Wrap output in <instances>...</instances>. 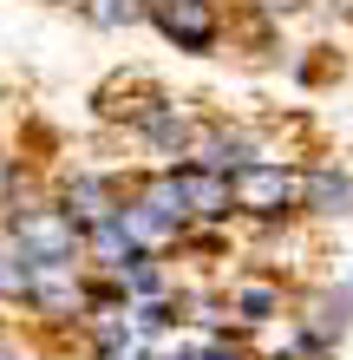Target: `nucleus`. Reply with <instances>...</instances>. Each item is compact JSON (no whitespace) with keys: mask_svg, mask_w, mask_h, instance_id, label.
<instances>
[{"mask_svg":"<svg viewBox=\"0 0 353 360\" xmlns=\"http://www.w3.org/2000/svg\"><path fill=\"white\" fill-rule=\"evenodd\" d=\"M112 275L124 282V295H131V302H157V295H171V275L157 269L151 249H138V256H131V262H118Z\"/></svg>","mask_w":353,"mask_h":360,"instance_id":"11","label":"nucleus"},{"mask_svg":"<svg viewBox=\"0 0 353 360\" xmlns=\"http://www.w3.org/2000/svg\"><path fill=\"white\" fill-rule=\"evenodd\" d=\"M92 360H157L144 341H131V347H112V354H92Z\"/></svg>","mask_w":353,"mask_h":360,"instance_id":"15","label":"nucleus"},{"mask_svg":"<svg viewBox=\"0 0 353 360\" xmlns=\"http://www.w3.org/2000/svg\"><path fill=\"white\" fill-rule=\"evenodd\" d=\"M0 236H7L27 262H86V223H79L59 197L0 210Z\"/></svg>","mask_w":353,"mask_h":360,"instance_id":"1","label":"nucleus"},{"mask_svg":"<svg viewBox=\"0 0 353 360\" xmlns=\"http://www.w3.org/2000/svg\"><path fill=\"white\" fill-rule=\"evenodd\" d=\"M295 328L307 334V341H321V347L347 341V328H353V282H347V288H314V295H301Z\"/></svg>","mask_w":353,"mask_h":360,"instance_id":"6","label":"nucleus"},{"mask_svg":"<svg viewBox=\"0 0 353 360\" xmlns=\"http://www.w3.org/2000/svg\"><path fill=\"white\" fill-rule=\"evenodd\" d=\"M197 131H203V118H190L177 98H144L131 112V138L151 151V164H183L197 151Z\"/></svg>","mask_w":353,"mask_h":360,"instance_id":"3","label":"nucleus"},{"mask_svg":"<svg viewBox=\"0 0 353 360\" xmlns=\"http://www.w3.org/2000/svg\"><path fill=\"white\" fill-rule=\"evenodd\" d=\"M151 27L177 53H216L222 46V0H151Z\"/></svg>","mask_w":353,"mask_h":360,"instance_id":"4","label":"nucleus"},{"mask_svg":"<svg viewBox=\"0 0 353 360\" xmlns=\"http://www.w3.org/2000/svg\"><path fill=\"white\" fill-rule=\"evenodd\" d=\"M268 360H314V354H301V347H288V354H268Z\"/></svg>","mask_w":353,"mask_h":360,"instance_id":"18","label":"nucleus"},{"mask_svg":"<svg viewBox=\"0 0 353 360\" xmlns=\"http://www.w3.org/2000/svg\"><path fill=\"white\" fill-rule=\"evenodd\" d=\"M229 197H236V217L288 223V217H301V171H295L288 158L236 164V171H229Z\"/></svg>","mask_w":353,"mask_h":360,"instance_id":"2","label":"nucleus"},{"mask_svg":"<svg viewBox=\"0 0 353 360\" xmlns=\"http://www.w3.org/2000/svg\"><path fill=\"white\" fill-rule=\"evenodd\" d=\"M7 190H13V164L0 158V203H7Z\"/></svg>","mask_w":353,"mask_h":360,"instance_id":"17","label":"nucleus"},{"mask_svg":"<svg viewBox=\"0 0 353 360\" xmlns=\"http://www.w3.org/2000/svg\"><path fill=\"white\" fill-rule=\"evenodd\" d=\"M0 360H33V354L20 347V341H7V334H0Z\"/></svg>","mask_w":353,"mask_h":360,"instance_id":"16","label":"nucleus"},{"mask_svg":"<svg viewBox=\"0 0 353 360\" xmlns=\"http://www.w3.org/2000/svg\"><path fill=\"white\" fill-rule=\"evenodd\" d=\"M171 171H177V184H183L190 223H229V217H236V197H229V171H216V164H197V158L171 164Z\"/></svg>","mask_w":353,"mask_h":360,"instance_id":"5","label":"nucleus"},{"mask_svg":"<svg viewBox=\"0 0 353 360\" xmlns=\"http://www.w3.org/2000/svg\"><path fill=\"white\" fill-rule=\"evenodd\" d=\"M72 7L86 13L92 27H105V33H124V27H144L151 0H72Z\"/></svg>","mask_w":353,"mask_h":360,"instance_id":"12","label":"nucleus"},{"mask_svg":"<svg viewBox=\"0 0 353 360\" xmlns=\"http://www.w3.org/2000/svg\"><path fill=\"white\" fill-rule=\"evenodd\" d=\"M301 210L321 223H347L353 217V171L347 164H307L301 171Z\"/></svg>","mask_w":353,"mask_h":360,"instance_id":"7","label":"nucleus"},{"mask_svg":"<svg viewBox=\"0 0 353 360\" xmlns=\"http://www.w3.org/2000/svg\"><path fill=\"white\" fill-rule=\"evenodd\" d=\"M281 308H288L281 282H229V314H236L242 328H262V321H275Z\"/></svg>","mask_w":353,"mask_h":360,"instance_id":"10","label":"nucleus"},{"mask_svg":"<svg viewBox=\"0 0 353 360\" xmlns=\"http://www.w3.org/2000/svg\"><path fill=\"white\" fill-rule=\"evenodd\" d=\"M248 7H255V13H268V20H281V13H301L307 0H248Z\"/></svg>","mask_w":353,"mask_h":360,"instance_id":"14","label":"nucleus"},{"mask_svg":"<svg viewBox=\"0 0 353 360\" xmlns=\"http://www.w3.org/2000/svg\"><path fill=\"white\" fill-rule=\"evenodd\" d=\"M118 223L131 229V243H138V249H151V256H157V249H177L183 236H190V229H183L171 210H157L144 190H131V197L118 203Z\"/></svg>","mask_w":353,"mask_h":360,"instance_id":"8","label":"nucleus"},{"mask_svg":"<svg viewBox=\"0 0 353 360\" xmlns=\"http://www.w3.org/2000/svg\"><path fill=\"white\" fill-rule=\"evenodd\" d=\"M27 282H33V262L0 236V302H27Z\"/></svg>","mask_w":353,"mask_h":360,"instance_id":"13","label":"nucleus"},{"mask_svg":"<svg viewBox=\"0 0 353 360\" xmlns=\"http://www.w3.org/2000/svg\"><path fill=\"white\" fill-rule=\"evenodd\" d=\"M59 203H66L79 223H98V217H112L124 197H118V184H112V177H98V171H72L66 184H59Z\"/></svg>","mask_w":353,"mask_h":360,"instance_id":"9","label":"nucleus"}]
</instances>
